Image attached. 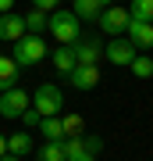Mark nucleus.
Instances as JSON below:
<instances>
[{"instance_id":"f8f14e48","label":"nucleus","mask_w":153,"mask_h":161,"mask_svg":"<svg viewBox=\"0 0 153 161\" xmlns=\"http://www.w3.org/2000/svg\"><path fill=\"white\" fill-rule=\"evenodd\" d=\"M11 86H18V64H14V58L0 54V93Z\"/></svg>"},{"instance_id":"2eb2a0df","label":"nucleus","mask_w":153,"mask_h":161,"mask_svg":"<svg viewBox=\"0 0 153 161\" xmlns=\"http://www.w3.org/2000/svg\"><path fill=\"white\" fill-rule=\"evenodd\" d=\"M39 132H43V140H64V122H61V115L43 118V122H39Z\"/></svg>"},{"instance_id":"393cba45","label":"nucleus","mask_w":153,"mask_h":161,"mask_svg":"<svg viewBox=\"0 0 153 161\" xmlns=\"http://www.w3.org/2000/svg\"><path fill=\"white\" fill-rule=\"evenodd\" d=\"M7 154V136H0V158Z\"/></svg>"},{"instance_id":"7ed1b4c3","label":"nucleus","mask_w":153,"mask_h":161,"mask_svg":"<svg viewBox=\"0 0 153 161\" xmlns=\"http://www.w3.org/2000/svg\"><path fill=\"white\" fill-rule=\"evenodd\" d=\"M32 108L39 111L43 118H50V115H61V108H64V93L54 86V82H43V86H36V97H32Z\"/></svg>"},{"instance_id":"a878e982","label":"nucleus","mask_w":153,"mask_h":161,"mask_svg":"<svg viewBox=\"0 0 153 161\" xmlns=\"http://www.w3.org/2000/svg\"><path fill=\"white\" fill-rule=\"evenodd\" d=\"M0 161H22V158H14V154H4V158H0Z\"/></svg>"},{"instance_id":"a211bd4d","label":"nucleus","mask_w":153,"mask_h":161,"mask_svg":"<svg viewBox=\"0 0 153 161\" xmlns=\"http://www.w3.org/2000/svg\"><path fill=\"white\" fill-rule=\"evenodd\" d=\"M39 161H64V147H61V140H46V143L39 147Z\"/></svg>"},{"instance_id":"412c9836","label":"nucleus","mask_w":153,"mask_h":161,"mask_svg":"<svg viewBox=\"0 0 153 161\" xmlns=\"http://www.w3.org/2000/svg\"><path fill=\"white\" fill-rule=\"evenodd\" d=\"M82 150H85V158H96L103 150V136H82Z\"/></svg>"},{"instance_id":"9b49d317","label":"nucleus","mask_w":153,"mask_h":161,"mask_svg":"<svg viewBox=\"0 0 153 161\" xmlns=\"http://www.w3.org/2000/svg\"><path fill=\"white\" fill-rule=\"evenodd\" d=\"M50 61H54V68L61 72V75H68V72L75 68V64H79V61H75V50H71V43H57V50L50 54Z\"/></svg>"},{"instance_id":"423d86ee","label":"nucleus","mask_w":153,"mask_h":161,"mask_svg":"<svg viewBox=\"0 0 153 161\" xmlns=\"http://www.w3.org/2000/svg\"><path fill=\"white\" fill-rule=\"evenodd\" d=\"M125 40L135 47V50H150V47H153V25H150V22H139V18H132V14H128Z\"/></svg>"},{"instance_id":"4be33fe9","label":"nucleus","mask_w":153,"mask_h":161,"mask_svg":"<svg viewBox=\"0 0 153 161\" xmlns=\"http://www.w3.org/2000/svg\"><path fill=\"white\" fill-rule=\"evenodd\" d=\"M22 122H25V129H39V122H43V115L36 108H25L22 111Z\"/></svg>"},{"instance_id":"f3484780","label":"nucleus","mask_w":153,"mask_h":161,"mask_svg":"<svg viewBox=\"0 0 153 161\" xmlns=\"http://www.w3.org/2000/svg\"><path fill=\"white\" fill-rule=\"evenodd\" d=\"M61 147H64V161H79V158H85V150H82V136H64Z\"/></svg>"},{"instance_id":"0eeeda50","label":"nucleus","mask_w":153,"mask_h":161,"mask_svg":"<svg viewBox=\"0 0 153 161\" xmlns=\"http://www.w3.org/2000/svg\"><path fill=\"white\" fill-rule=\"evenodd\" d=\"M71 50H75V61L79 64H96L103 58V43L96 36H79V40L71 43Z\"/></svg>"},{"instance_id":"5701e85b","label":"nucleus","mask_w":153,"mask_h":161,"mask_svg":"<svg viewBox=\"0 0 153 161\" xmlns=\"http://www.w3.org/2000/svg\"><path fill=\"white\" fill-rule=\"evenodd\" d=\"M57 4H61V0H32V7H36V11H43V14L57 11Z\"/></svg>"},{"instance_id":"39448f33","label":"nucleus","mask_w":153,"mask_h":161,"mask_svg":"<svg viewBox=\"0 0 153 161\" xmlns=\"http://www.w3.org/2000/svg\"><path fill=\"white\" fill-rule=\"evenodd\" d=\"M96 22H100V29H103V32H107L110 40H114V36H125L128 11H121L118 4H110V7H103V11H100V18H96Z\"/></svg>"},{"instance_id":"aec40b11","label":"nucleus","mask_w":153,"mask_h":161,"mask_svg":"<svg viewBox=\"0 0 153 161\" xmlns=\"http://www.w3.org/2000/svg\"><path fill=\"white\" fill-rule=\"evenodd\" d=\"M128 68H132V75H139V79H150V75H153V61L146 58V54H135Z\"/></svg>"},{"instance_id":"9d476101","label":"nucleus","mask_w":153,"mask_h":161,"mask_svg":"<svg viewBox=\"0 0 153 161\" xmlns=\"http://www.w3.org/2000/svg\"><path fill=\"white\" fill-rule=\"evenodd\" d=\"M22 36H25V22H22V14H11V11H7V14H0V40H22Z\"/></svg>"},{"instance_id":"6ab92c4d","label":"nucleus","mask_w":153,"mask_h":161,"mask_svg":"<svg viewBox=\"0 0 153 161\" xmlns=\"http://www.w3.org/2000/svg\"><path fill=\"white\" fill-rule=\"evenodd\" d=\"M132 18H139V22H150L153 25V0H132Z\"/></svg>"},{"instance_id":"cd10ccee","label":"nucleus","mask_w":153,"mask_h":161,"mask_svg":"<svg viewBox=\"0 0 153 161\" xmlns=\"http://www.w3.org/2000/svg\"><path fill=\"white\" fill-rule=\"evenodd\" d=\"M79 161H96V158H79Z\"/></svg>"},{"instance_id":"1a4fd4ad","label":"nucleus","mask_w":153,"mask_h":161,"mask_svg":"<svg viewBox=\"0 0 153 161\" xmlns=\"http://www.w3.org/2000/svg\"><path fill=\"white\" fill-rule=\"evenodd\" d=\"M68 82L75 90H93L100 82V68L96 64H75V68L68 72Z\"/></svg>"},{"instance_id":"b1692460","label":"nucleus","mask_w":153,"mask_h":161,"mask_svg":"<svg viewBox=\"0 0 153 161\" xmlns=\"http://www.w3.org/2000/svg\"><path fill=\"white\" fill-rule=\"evenodd\" d=\"M11 4H14V0H0V14H7V11H11Z\"/></svg>"},{"instance_id":"dca6fc26","label":"nucleus","mask_w":153,"mask_h":161,"mask_svg":"<svg viewBox=\"0 0 153 161\" xmlns=\"http://www.w3.org/2000/svg\"><path fill=\"white\" fill-rule=\"evenodd\" d=\"M22 22H25V32L28 36H43V29H46V14L43 11H28V14H22Z\"/></svg>"},{"instance_id":"20e7f679","label":"nucleus","mask_w":153,"mask_h":161,"mask_svg":"<svg viewBox=\"0 0 153 161\" xmlns=\"http://www.w3.org/2000/svg\"><path fill=\"white\" fill-rule=\"evenodd\" d=\"M28 108V93L22 86H11L0 93V115L4 118H22V111Z\"/></svg>"},{"instance_id":"6e6552de","label":"nucleus","mask_w":153,"mask_h":161,"mask_svg":"<svg viewBox=\"0 0 153 161\" xmlns=\"http://www.w3.org/2000/svg\"><path fill=\"white\" fill-rule=\"evenodd\" d=\"M135 54H139V50L125 40V36H114V40L103 47V58H107L110 64H125V68L132 64V58H135Z\"/></svg>"},{"instance_id":"ddd939ff","label":"nucleus","mask_w":153,"mask_h":161,"mask_svg":"<svg viewBox=\"0 0 153 161\" xmlns=\"http://www.w3.org/2000/svg\"><path fill=\"white\" fill-rule=\"evenodd\" d=\"M71 11H75V18H79V22H96L103 7L96 4V0H71Z\"/></svg>"},{"instance_id":"f03ea898","label":"nucleus","mask_w":153,"mask_h":161,"mask_svg":"<svg viewBox=\"0 0 153 161\" xmlns=\"http://www.w3.org/2000/svg\"><path fill=\"white\" fill-rule=\"evenodd\" d=\"M46 40L43 36H22V40H14V64L18 68H28V64H39L43 58H46Z\"/></svg>"},{"instance_id":"bb28decb","label":"nucleus","mask_w":153,"mask_h":161,"mask_svg":"<svg viewBox=\"0 0 153 161\" xmlns=\"http://www.w3.org/2000/svg\"><path fill=\"white\" fill-rule=\"evenodd\" d=\"M96 4H100V7H110V4H114V0H96Z\"/></svg>"},{"instance_id":"f257e3e1","label":"nucleus","mask_w":153,"mask_h":161,"mask_svg":"<svg viewBox=\"0 0 153 161\" xmlns=\"http://www.w3.org/2000/svg\"><path fill=\"white\" fill-rule=\"evenodd\" d=\"M46 29L57 43H75L82 36V22L75 18V11H64V7H57V11L46 14Z\"/></svg>"},{"instance_id":"4468645a","label":"nucleus","mask_w":153,"mask_h":161,"mask_svg":"<svg viewBox=\"0 0 153 161\" xmlns=\"http://www.w3.org/2000/svg\"><path fill=\"white\" fill-rule=\"evenodd\" d=\"M28 150H32V136H28V129H25V132H14V136H7V154L25 158Z\"/></svg>"}]
</instances>
